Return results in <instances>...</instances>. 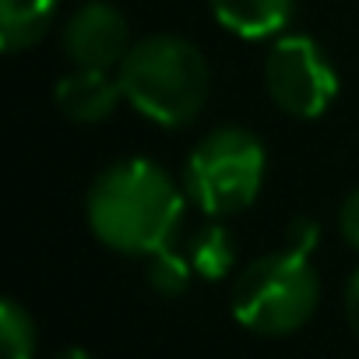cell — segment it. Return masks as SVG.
<instances>
[{"instance_id":"cell-1","label":"cell","mask_w":359,"mask_h":359,"mask_svg":"<svg viewBox=\"0 0 359 359\" xmlns=\"http://www.w3.org/2000/svg\"><path fill=\"white\" fill-rule=\"evenodd\" d=\"M88 226L116 254L151 257L169 247L184 219V194L148 158H123L95 176L85 201Z\"/></svg>"},{"instance_id":"cell-2","label":"cell","mask_w":359,"mask_h":359,"mask_svg":"<svg viewBox=\"0 0 359 359\" xmlns=\"http://www.w3.org/2000/svg\"><path fill=\"white\" fill-rule=\"evenodd\" d=\"M116 78L123 99L162 127L191 123L208 99V64L180 36H151L130 46Z\"/></svg>"},{"instance_id":"cell-3","label":"cell","mask_w":359,"mask_h":359,"mask_svg":"<svg viewBox=\"0 0 359 359\" xmlns=\"http://www.w3.org/2000/svg\"><path fill=\"white\" fill-rule=\"evenodd\" d=\"M320 299V278L306 254L275 250L250 261L233 282V317L254 334H292L299 331Z\"/></svg>"},{"instance_id":"cell-4","label":"cell","mask_w":359,"mask_h":359,"mask_svg":"<svg viewBox=\"0 0 359 359\" xmlns=\"http://www.w3.org/2000/svg\"><path fill=\"white\" fill-rule=\"evenodd\" d=\"M264 165L268 155L257 134L219 127L187 158V194L205 215H236L257 201Z\"/></svg>"},{"instance_id":"cell-5","label":"cell","mask_w":359,"mask_h":359,"mask_svg":"<svg viewBox=\"0 0 359 359\" xmlns=\"http://www.w3.org/2000/svg\"><path fill=\"white\" fill-rule=\"evenodd\" d=\"M264 85L271 102L296 120L320 116L338 95V74L331 60L306 36H282L271 46L264 60Z\"/></svg>"},{"instance_id":"cell-6","label":"cell","mask_w":359,"mask_h":359,"mask_svg":"<svg viewBox=\"0 0 359 359\" xmlns=\"http://www.w3.org/2000/svg\"><path fill=\"white\" fill-rule=\"evenodd\" d=\"M64 53L74 67L109 71L130 53V25L106 0H88L64 29Z\"/></svg>"},{"instance_id":"cell-7","label":"cell","mask_w":359,"mask_h":359,"mask_svg":"<svg viewBox=\"0 0 359 359\" xmlns=\"http://www.w3.org/2000/svg\"><path fill=\"white\" fill-rule=\"evenodd\" d=\"M53 95H57V106L64 116H71L78 123H95L116 109V102L123 99V88H120V78H109V71L74 67L57 85Z\"/></svg>"},{"instance_id":"cell-8","label":"cell","mask_w":359,"mask_h":359,"mask_svg":"<svg viewBox=\"0 0 359 359\" xmlns=\"http://www.w3.org/2000/svg\"><path fill=\"white\" fill-rule=\"evenodd\" d=\"M208 4L219 25L240 39L278 36L296 11V0H208Z\"/></svg>"},{"instance_id":"cell-9","label":"cell","mask_w":359,"mask_h":359,"mask_svg":"<svg viewBox=\"0 0 359 359\" xmlns=\"http://www.w3.org/2000/svg\"><path fill=\"white\" fill-rule=\"evenodd\" d=\"M60 0H0V46L4 53H18L36 46L57 15Z\"/></svg>"},{"instance_id":"cell-10","label":"cell","mask_w":359,"mask_h":359,"mask_svg":"<svg viewBox=\"0 0 359 359\" xmlns=\"http://www.w3.org/2000/svg\"><path fill=\"white\" fill-rule=\"evenodd\" d=\"M191 268L194 275L208 278V282H219L229 275L233 261H236V247H233V236L226 226H205L194 233L191 240Z\"/></svg>"},{"instance_id":"cell-11","label":"cell","mask_w":359,"mask_h":359,"mask_svg":"<svg viewBox=\"0 0 359 359\" xmlns=\"http://www.w3.org/2000/svg\"><path fill=\"white\" fill-rule=\"evenodd\" d=\"M36 341L39 334H36L32 313L15 299L0 303V352H4V359H32Z\"/></svg>"},{"instance_id":"cell-12","label":"cell","mask_w":359,"mask_h":359,"mask_svg":"<svg viewBox=\"0 0 359 359\" xmlns=\"http://www.w3.org/2000/svg\"><path fill=\"white\" fill-rule=\"evenodd\" d=\"M191 257H180L176 250H158L151 254V264H148V282L158 296H180L187 285H191Z\"/></svg>"},{"instance_id":"cell-13","label":"cell","mask_w":359,"mask_h":359,"mask_svg":"<svg viewBox=\"0 0 359 359\" xmlns=\"http://www.w3.org/2000/svg\"><path fill=\"white\" fill-rule=\"evenodd\" d=\"M338 229H341L345 243L359 250V187L341 201V208H338Z\"/></svg>"},{"instance_id":"cell-14","label":"cell","mask_w":359,"mask_h":359,"mask_svg":"<svg viewBox=\"0 0 359 359\" xmlns=\"http://www.w3.org/2000/svg\"><path fill=\"white\" fill-rule=\"evenodd\" d=\"M313 247H317V222H310V219H296V222L289 226V250H299V254L310 257Z\"/></svg>"},{"instance_id":"cell-15","label":"cell","mask_w":359,"mask_h":359,"mask_svg":"<svg viewBox=\"0 0 359 359\" xmlns=\"http://www.w3.org/2000/svg\"><path fill=\"white\" fill-rule=\"evenodd\" d=\"M345 320H348V327H352V334L359 338V271L348 278V285H345Z\"/></svg>"},{"instance_id":"cell-16","label":"cell","mask_w":359,"mask_h":359,"mask_svg":"<svg viewBox=\"0 0 359 359\" xmlns=\"http://www.w3.org/2000/svg\"><path fill=\"white\" fill-rule=\"evenodd\" d=\"M53 359H92L85 348H78V345H71V348H64V352H57Z\"/></svg>"}]
</instances>
